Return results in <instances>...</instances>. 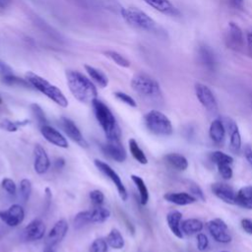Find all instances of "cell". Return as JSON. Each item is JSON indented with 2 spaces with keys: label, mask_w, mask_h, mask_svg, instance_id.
Segmentation results:
<instances>
[{
  "label": "cell",
  "mask_w": 252,
  "mask_h": 252,
  "mask_svg": "<svg viewBox=\"0 0 252 252\" xmlns=\"http://www.w3.org/2000/svg\"><path fill=\"white\" fill-rule=\"evenodd\" d=\"M68 229L69 224L67 220H65L64 219L57 220L46 235L45 247H53L59 242H61L63 238L66 236Z\"/></svg>",
  "instance_id": "obj_11"
},
{
  "label": "cell",
  "mask_w": 252,
  "mask_h": 252,
  "mask_svg": "<svg viewBox=\"0 0 252 252\" xmlns=\"http://www.w3.org/2000/svg\"><path fill=\"white\" fill-rule=\"evenodd\" d=\"M190 192L191 194L198 200H202V201H205V195L201 189V187L198 185V184H191L190 185Z\"/></svg>",
  "instance_id": "obj_46"
},
{
  "label": "cell",
  "mask_w": 252,
  "mask_h": 252,
  "mask_svg": "<svg viewBox=\"0 0 252 252\" xmlns=\"http://www.w3.org/2000/svg\"><path fill=\"white\" fill-rule=\"evenodd\" d=\"M108 245L105 238L99 237L94 239L90 247V252H107Z\"/></svg>",
  "instance_id": "obj_39"
},
{
  "label": "cell",
  "mask_w": 252,
  "mask_h": 252,
  "mask_svg": "<svg viewBox=\"0 0 252 252\" xmlns=\"http://www.w3.org/2000/svg\"><path fill=\"white\" fill-rule=\"evenodd\" d=\"M1 103H2V97L0 96V104H1Z\"/></svg>",
  "instance_id": "obj_55"
},
{
  "label": "cell",
  "mask_w": 252,
  "mask_h": 252,
  "mask_svg": "<svg viewBox=\"0 0 252 252\" xmlns=\"http://www.w3.org/2000/svg\"><path fill=\"white\" fill-rule=\"evenodd\" d=\"M240 225L242 229L249 235H252V220L250 219H242L240 221Z\"/></svg>",
  "instance_id": "obj_47"
},
{
  "label": "cell",
  "mask_w": 252,
  "mask_h": 252,
  "mask_svg": "<svg viewBox=\"0 0 252 252\" xmlns=\"http://www.w3.org/2000/svg\"><path fill=\"white\" fill-rule=\"evenodd\" d=\"M114 95L118 100L122 101L123 103H125V104H127L131 107H136L137 106V103H136L135 99L132 96H130L129 94L123 93V92H116V93H114Z\"/></svg>",
  "instance_id": "obj_42"
},
{
  "label": "cell",
  "mask_w": 252,
  "mask_h": 252,
  "mask_svg": "<svg viewBox=\"0 0 252 252\" xmlns=\"http://www.w3.org/2000/svg\"><path fill=\"white\" fill-rule=\"evenodd\" d=\"M26 80L29 82V84L36 89L38 92L46 95L48 98H50L53 102H55L57 105L61 107H67L68 106V99L64 95V94L61 92L59 88L49 83L44 78L40 77L39 75L33 73V72H27L26 73Z\"/></svg>",
  "instance_id": "obj_3"
},
{
  "label": "cell",
  "mask_w": 252,
  "mask_h": 252,
  "mask_svg": "<svg viewBox=\"0 0 252 252\" xmlns=\"http://www.w3.org/2000/svg\"><path fill=\"white\" fill-rule=\"evenodd\" d=\"M209 247V239L205 233L197 234V248L199 251H205Z\"/></svg>",
  "instance_id": "obj_45"
},
{
  "label": "cell",
  "mask_w": 252,
  "mask_h": 252,
  "mask_svg": "<svg viewBox=\"0 0 252 252\" xmlns=\"http://www.w3.org/2000/svg\"><path fill=\"white\" fill-rule=\"evenodd\" d=\"M204 228V223L198 219H186L181 221V230L183 234L193 235L198 234Z\"/></svg>",
  "instance_id": "obj_27"
},
{
  "label": "cell",
  "mask_w": 252,
  "mask_h": 252,
  "mask_svg": "<svg viewBox=\"0 0 252 252\" xmlns=\"http://www.w3.org/2000/svg\"><path fill=\"white\" fill-rule=\"evenodd\" d=\"M0 78L2 83L8 86H23V87L31 86L26 79H21L15 76L11 68L8 65H6L4 62H0Z\"/></svg>",
  "instance_id": "obj_20"
},
{
  "label": "cell",
  "mask_w": 252,
  "mask_h": 252,
  "mask_svg": "<svg viewBox=\"0 0 252 252\" xmlns=\"http://www.w3.org/2000/svg\"><path fill=\"white\" fill-rule=\"evenodd\" d=\"M50 167V160L44 148L39 144L33 148V169L37 174H44Z\"/></svg>",
  "instance_id": "obj_14"
},
{
  "label": "cell",
  "mask_w": 252,
  "mask_h": 252,
  "mask_svg": "<svg viewBox=\"0 0 252 252\" xmlns=\"http://www.w3.org/2000/svg\"><path fill=\"white\" fill-rule=\"evenodd\" d=\"M60 124H61V127H62L63 131L65 132V134L72 141H74L75 143H77L79 146H81L83 148L88 147V143H87L86 139L84 138L83 134L81 133L80 129L77 127V125L75 124L74 121H72L71 119H69L67 117H61Z\"/></svg>",
  "instance_id": "obj_13"
},
{
  "label": "cell",
  "mask_w": 252,
  "mask_h": 252,
  "mask_svg": "<svg viewBox=\"0 0 252 252\" xmlns=\"http://www.w3.org/2000/svg\"><path fill=\"white\" fill-rule=\"evenodd\" d=\"M110 217V211L109 209L102 207V206H96L94 210H91V222L92 223H101L104 222L106 220H108Z\"/></svg>",
  "instance_id": "obj_33"
},
{
  "label": "cell",
  "mask_w": 252,
  "mask_h": 252,
  "mask_svg": "<svg viewBox=\"0 0 252 252\" xmlns=\"http://www.w3.org/2000/svg\"><path fill=\"white\" fill-rule=\"evenodd\" d=\"M210 159L212 162H214L216 165L219 164H223V163H228L232 164L233 162V158L223 152L220 151H215L210 154Z\"/></svg>",
  "instance_id": "obj_34"
},
{
  "label": "cell",
  "mask_w": 252,
  "mask_h": 252,
  "mask_svg": "<svg viewBox=\"0 0 252 252\" xmlns=\"http://www.w3.org/2000/svg\"><path fill=\"white\" fill-rule=\"evenodd\" d=\"M224 42L227 48L235 51H240L244 46V36L240 27L230 22L227 26V30L224 34Z\"/></svg>",
  "instance_id": "obj_10"
},
{
  "label": "cell",
  "mask_w": 252,
  "mask_h": 252,
  "mask_svg": "<svg viewBox=\"0 0 252 252\" xmlns=\"http://www.w3.org/2000/svg\"><path fill=\"white\" fill-rule=\"evenodd\" d=\"M26 239L30 241H36L43 238L45 234V224L40 219L32 220L24 229Z\"/></svg>",
  "instance_id": "obj_18"
},
{
  "label": "cell",
  "mask_w": 252,
  "mask_h": 252,
  "mask_svg": "<svg viewBox=\"0 0 252 252\" xmlns=\"http://www.w3.org/2000/svg\"><path fill=\"white\" fill-rule=\"evenodd\" d=\"M1 186H2V188H3L8 194H10V195H15V194L17 193V190H18L17 185H16L15 181L12 180V179L9 178V177H5V178L2 179V181H1Z\"/></svg>",
  "instance_id": "obj_41"
},
{
  "label": "cell",
  "mask_w": 252,
  "mask_h": 252,
  "mask_svg": "<svg viewBox=\"0 0 252 252\" xmlns=\"http://www.w3.org/2000/svg\"><path fill=\"white\" fill-rule=\"evenodd\" d=\"M85 70L87 71L90 78L100 88H105L108 85V78L107 76L100 70L91 66V65H85Z\"/></svg>",
  "instance_id": "obj_28"
},
{
  "label": "cell",
  "mask_w": 252,
  "mask_h": 252,
  "mask_svg": "<svg viewBox=\"0 0 252 252\" xmlns=\"http://www.w3.org/2000/svg\"><path fill=\"white\" fill-rule=\"evenodd\" d=\"M92 106L94 116L102 128L107 141L119 142L121 138V130L109 107L98 98L92 101Z\"/></svg>",
  "instance_id": "obj_2"
},
{
  "label": "cell",
  "mask_w": 252,
  "mask_h": 252,
  "mask_svg": "<svg viewBox=\"0 0 252 252\" xmlns=\"http://www.w3.org/2000/svg\"><path fill=\"white\" fill-rule=\"evenodd\" d=\"M247 45H248V49L252 55V28L247 32Z\"/></svg>",
  "instance_id": "obj_49"
},
{
  "label": "cell",
  "mask_w": 252,
  "mask_h": 252,
  "mask_svg": "<svg viewBox=\"0 0 252 252\" xmlns=\"http://www.w3.org/2000/svg\"><path fill=\"white\" fill-rule=\"evenodd\" d=\"M25 219L24 208L19 204L10 206L5 211H0V220L7 225L15 227L23 222Z\"/></svg>",
  "instance_id": "obj_12"
},
{
  "label": "cell",
  "mask_w": 252,
  "mask_h": 252,
  "mask_svg": "<svg viewBox=\"0 0 252 252\" xmlns=\"http://www.w3.org/2000/svg\"><path fill=\"white\" fill-rule=\"evenodd\" d=\"M32 182L30 179L23 178L20 181L18 190H19L20 196L24 202H27L29 200L31 193H32Z\"/></svg>",
  "instance_id": "obj_35"
},
{
  "label": "cell",
  "mask_w": 252,
  "mask_h": 252,
  "mask_svg": "<svg viewBox=\"0 0 252 252\" xmlns=\"http://www.w3.org/2000/svg\"><path fill=\"white\" fill-rule=\"evenodd\" d=\"M194 90L198 100L209 112L214 113L218 111V101L208 86L202 83H196Z\"/></svg>",
  "instance_id": "obj_9"
},
{
  "label": "cell",
  "mask_w": 252,
  "mask_h": 252,
  "mask_svg": "<svg viewBox=\"0 0 252 252\" xmlns=\"http://www.w3.org/2000/svg\"><path fill=\"white\" fill-rule=\"evenodd\" d=\"M89 197L92 201V203L96 207V206H101L103 201H104V194L100 190H93L90 192Z\"/></svg>",
  "instance_id": "obj_43"
},
{
  "label": "cell",
  "mask_w": 252,
  "mask_h": 252,
  "mask_svg": "<svg viewBox=\"0 0 252 252\" xmlns=\"http://www.w3.org/2000/svg\"><path fill=\"white\" fill-rule=\"evenodd\" d=\"M77 4L81 5V6H86V0H74Z\"/></svg>",
  "instance_id": "obj_53"
},
{
  "label": "cell",
  "mask_w": 252,
  "mask_h": 252,
  "mask_svg": "<svg viewBox=\"0 0 252 252\" xmlns=\"http://www.w3.org/2000/svg\"><path fill=\"white\" fill-rule=\"evenodd\" d=\"M221 120L223 121L225 130L229 134L230 149L234 152L240 151V149H241V135H240L237 124L230 118H223Z\"/></svg>",
  "instance_id": "obj_19"
},
{
  "label": "cell",
  "mask_w": 252,
  "mask_h": 252,
  "mask_svg": "<svg viewBox=\"0 0 252 252\" xmlns=\"http://www.w3.org/2000/svg\"><path fill=\"white\" fill-rule=\"evenodd\" d=\"M31 108H32V111L35 119L37 120V122L40 126L47 124V119H46V116L44 114V111L42 110V108L38 104L32 103L31 105Z\"/></svg>",
  "instance_id": "obj_40"
},
{
  "label": "cell",
  "mask_w": 252,
  "mask_h": 252,
  "mask_svg": "<svg viewBox=\"0 0 252 252\" xmlns=\"http://www.w3.org/2000/svg\"><path fill=\"white\" fill-rule=\"evenodd\" d=\"M243 155L249 163V165L252 167V147L249 145H246L243 149Z\"/></svg>",
  "instance_id": "obj_48"
},
{
  "label": "cell",
  "mask_w": 252,
  "mask_h": 252,
  "mask_svg": "<svg viewBox=\"0 0 252 252\" xmlns=\"http://www.w3.org/2000/svg\"><path fill=\"white\" fill-rule=\"evenodd\" d=\"M40 133L43 136V138L49 142L50 144L62 148V149H67L68 148V141L67 139L54 127L45 124L40 126Z\"/></svg>",
  "instance_id": "obj_15"
},
{
  "label": "cell",
  "mask_w": 252,
  "mask_h": 252,
  "mask_svg": "<svg viewBox=\"0 0 252 252\" xmlns=\"http://www.w3.org/2000/svg\"><path fill=\"white\" fill-rule=\"evenodd\" d=\"M123 19L131 26L144 31H152L156 27L155 21L144 11L136 7H127L121 9Z\"/></svg>",
  "instance_id": "obj_5"
},
{
  "label": "cell",
  "mask_w": 252,
  "mask_h": 252,
  "mask_svg": "<svg viewBox=\"0 0 252 252\" xmlns=\"http://www.w3.org/2000/svg\"><path fill=\"white\" fill-rule=\"evenodd\" d=\"M132 89L144 96H156L160 94L158 83L147 74H136L131 80Z\"/></svg>",
  "instance_id": "obj_6"
},
{
  "label": "cell",
  "mask_w": 252,
  "mask_h": 252,
  "mask_svg": "<svg viewBox=\"0 0 252 252\" xmlns=\"http://www.w3.org/2000/svg\"><path fill=\"white\" fill-rule=\"evenodd\" d=\"M107 245L115 250H120L125 245V240L121 234V232L117 228H111L109 233L105 238Z\"/></svg>",
  "instance_id": "obj_29"
},
{
  "label": "cell",
  "mask_w": 252,
  "mask_h": 252,
  "mask_svg": "<svg viewBox=\"0 0 252 252\" xmlns=\"http://www.w3.org/2000/svg\"><path fill=\"white\" fill-rule=\"evenodd\" d=\"M198 54H199L200 62L207 69H210V70L214 69L215 64H216L215 56H214V53L212 52V50L208 46H201L198 50Z\"/></svg>",
  "instance_id": "obj_31"
},
{
  "label": "cell",
  "mask_w": 252,
  "mask_h": 252,
  "mask_svg": "<svg viewBox=\"0 0 252 252\" xmlns=\"http://www.w3.org/2000/svg\"><path fill=\"white\" fill-rule=\"evenodd\" d=\"M94 162L95 167L114 184L121 200L126 201L128 198V193H127V190H126L120 176L118 175V173L109 164H107L106 162H104L100 159L96 158V159H94Z\"/></svg>",
  "instance_id": "obj_7"
},
{
  "label": "cell",
  "mask_w": 252,
  "mask_h": 252,
  "mask_svg": "<svg viewBox=\"0 0 252 252\" xmlns=\"http://www.w3.org/2000/svg\"><path fill=\"white\" fill-rule=\"evenodd\" d=\"M87 223H92L91 222V210L89 211H82L78 213L75 218H74V226L76 228H80Z\"/></svg>",
  "instance_id": "obj_37"
},
{
  "label": "cell",
  "mask_w": 252,
  "mask_h": 252,
  "mask_svg": "<svg viewBox=\"0 0 252 252\" xmlns=\"http://www.w3.org/2000/svg\"><path fill=\"white\" fill-rule=\"evenodd\" d=\"M147 129L158 136H170L173 133V126L169 118L162 112L153 109L144 116Z\"/></svg>",
  "instance_id": "obj_4"
},
{
  "label": "cell",
  "mask_w": 252,
  "mask_h": 252,
  "mask_svg": "<svg viewBox=\"0 0 252 252\" xmlns=\"http://www.w3.org/2000/svg\"><path fill=\"white\" fill-rule=\"evenodd\" d=\"M220 252H228V251H225V250H224V251H220Z\"/></svg>",
  "instance_id": "obj_56"
},
{
  "label": "cell",
  "mask_w": 252,
  "mask_h": 252,
  "mask_svg": "<svg viewBox=\"0 0 252 252\" xmlns=\"http://www.w3.org/2000/svg\"><path fill=\"white\" fill-rule=\"evenodd\" d=\"M101 151L106 157L117 162H123L127 158L126 151L124 147L121 145L120 141H107L106 144L101 145Z\"/></svg>",
  "instance_id": "obj_17"
},
{
  "label": "cell",
  "mask_w": 252,
  "mask_h": 252,
  "mask_svg": "<svg viewBox=\"0 0 252 252\" xmlns=\"http://www.w3.org/2000/svg\"><path fill=\"white\" fill-rule=\"evenodd\" d=\"M131 179L132 181L134 182L138 192H139V197H140V203L141 205L145 206L147 205L148 201H149V190H148V187L145 183V181L143 180L142 177L136 175V174H132L131 175Z\"/></svg>",
  "instance_id": "obj_30"
},
{
  "label": "cell",
  "mask_w": 252,
  "mask_h": 252,
  "mask_svg": "<svg viewBox=\"0 0 252 252\" xmlns=\"http://www.w3.org/2000/svg\"><path fill=\"white\" fill-rule=\"evenodd\" d=\"M217 167H218V171H219L220 175L223 179H230L232 177L233 171H232V168H231V164L223 163V164L217 165Z\"/></svg>",
  "instance_id": "obj_44"
},
{
  "label": "cell",
  "mask_w": 252,
  "mask_h": 252,
  "mask_svg": "<svg viewBox=\"0 0 252 252\" xmlns=\"http://www.w3.org/2000/svg\"><path fill=\"white\" fill-rule=\"evenodd\" d=\"M128 146H129V151L132 155V157L141 164H147L148 163V158L145 155V153L143 152V150L140 148L139 144L137 143V141L133 138H131L128 141Z\"/></svg>",
  "instance_id": "obj_32"
},
{
  "label": "cell",
  "mask_w": 252,
  "mask_h": 252,
  "mask_svg": "<svg viewBox=\"0 0 252 252\" xmlns=\"http://www.w3.org/2000/svg\"><path fill=\"white\" fill-rule=\"evenodd\" d=\"M232 7L236 9H242L244 5V0H229Z\"/></svg>",
  "instance_id": "obj_50"
},
{
  "label": "cell",
  "mask_w": 252,
  "mask_h": 252,
  "mask_svg": "<svg viewBox=\"0 0 252 252\" xmlns=\"http://www.w3.org/2000/svg\"><path fill=\"white\" fill-rule=\"evenodd\" d=\"M12 3V0H0V8H6Z\"/></svg>",
  "instance_id": "obj_52"
},
{
  "label": "cell",
  "mask_w": 252,
  "mask_h": 252,
  "mask_svg": "<svg viewBox=\"0 0 252 252\" xmlns=\"http://www.w3.org/2000/svg\"><path fill=\"white\" fill-rule=\"evenodd\" d=\"M66 81L73 96L83 103H89L97 98L94 84L85 75L76 70L66 71Z\"/></svg>",
  "instance_id": "obj_1"
},
{
  "label": "cell",
  "mask_w": 252,
  "mask_h": 252,
  "mask_svg": "<svg viewBox=\"0 0 252 252\" xmlns=\"http://www.w3.org/2000/svg\"><path fill=\"white\" fill-rule=\"evenodd\" d=\"M44 252H55V251L52 249V247H45Z\"/></svg>",
  "instance_id": "obj_54"
},
{
  "label": "cell",
  "mask_w": 252,
  "mask_h": 252,
  "mask_svg": "<svg viewBox=\"0 0 252 252\" xmlns=\"http://www.w3.org/2000/svg\"><path fill=\"white\" fill-rule=\"evenodd\" d=\"M164 160L176 170H186L189 165L188 159L183 155H180L178 153H169L165 155Z\"/></svg>",
  "instance_id": "obj_26"
},
{
  "label": "cell",
  "mask_w": 252,
  "mask_h": 252,
  "mask_svg": "<svg viewBox=\"0 0 252 252\" xmlns=\"http://www.w3.org/2000/svg\"><path fill=\"white\" fill-rule=\"evenodd\" d=\"M211 190L213 194L222 202L230 205L235 204L236 192L228 184L222 182H216L211 185Z\"/></svg>",
  "instance_id": "obj_16"
},
{
  "label": "cell",
  "mask_w": 252,
  "mask_h": 252,
  "mask_svg": "<svg viewBox=\"0 0 252 252\" xmlns=\"http://www.w3.org/2000/svg\"><path fill=\"white\" fill-rule=\"evenodd\" d=\"M163 199L177 206L191 205L197 201L192 194L187 192H168L163 195Z\"/></svg>",
  "instance_id": "obj_21"
},
{
  "label": "cell",
  "mask_w": 252,
  "mask_h": 252,
  "mask_svg": "<svg viewBox=\"0 0 252 252\" xmlns=\"http://www.w3.org/2000/svg\"><path fill=\"white\" fill-rule=\"evenodd\" d=\"M225 127L223 124V121L220 118H217L212 121L210 128H209V135L211 140L217 144L220 145L223 143L225 138Z\"/></svg>",
  "instance_id": "obj_22"
},
{
  "label": "cell",
  "mask_w": 252,
  "mask_h": 252,
  "mask_svg": "<svg viewBox=\"0 0 252 252\" xmlns=\"http://www.w3.org/2000/svg\"><path fill=\"white\" fill-rule=\"evenodd\" d=\"M251 107H252V102H251Z\"/></svg>",
  "instance_id": "obj_57"
},
{
  "label": "cell",
  "mask_w": 252,
  "mask_h": 252,
  "mask_svg": "<svg viewBox=\"0 0 252 252\" xmlns=\"http://www.w3.org/2000/svg\"><path fill=\"white\" fill-rule=\"evenodd\" d=\"M145 3L153 7L155 10L169 16H176L179 14L178 10L173 6L169 0H143Z\"/></svg>",
  "instance_id": "obj_24"
},
{
  "label": "cell",
  "mask_w": 252,
  "mask_h": 252,
  "mask_svg": "<svg viewBox=\"0 0 252 252\" xmlns=\"http://www.w3.org/2000/svg\"><path fill=\"white\" fill-rule=\"evenodd\" d=\"M29 124V120H25V121H11L8 119H4L1 122V127L3 129H5L8 132H16L19 127L21 126H25Z\"/></svg>",
  "instance_id": "obj_38"
},
{
  "label": "cell",
  "mask_w": 252,
  "mask_h": 252,
  "mask_svg": "<svg viewBox=\"0 0 252 252\" xmlns=\"http://www.w3.org/2000/svg\"><path fill=\"white\" fill-rule=\"evenodd\" d=\"M54 165H55V168H56V169H61V168L65 165V160H64V158H57V159L55 160V162H54Z\"/></svg>",
  "instance_id": "obj_51"
},
{
  "label": "cell",
  "mask_w": 252,
  "mask_h": 252,
  "mask_svg": "<svg viewBox=\"0 0 252 252\" xmlns=\"http://www.w3.org/2000/svg\"><path fill=\"white\" fill-rule=\"evenodd\" d=\"M235 204L244 209L252 210V185L243 186L236 192Z\"/></svg>",
  "instance_id": "obj_25"
},
{
  "label": "cell",
  "mask_w": 252,
  "mask_h": 252,
  "mask_svg": "<svg viewBox=\"0 0 252 252\" xmlns=\"http://www.w3.org/2000/svg\"><path fill=\"white\" fill-rule=\"evenodd\" d=\"M104 55L106 57H108L111 61H113L115 64H117L118 66H121V67H129L130 66V62L129 60H127L123 55L119 54L118 52L116 51H113V50H107L104 52Z\"/></svg>",
  "instance_id": "obj_36"
},
{
  "label": "cell",
  "mask_w": 252,
  "mask_h": 252,
  "mask_svg": "<svg viewBox=\"0 0 252 252\" xmlns=\"http://www.w3.org/2000/svg\"><path fill=\"white\" fill-rule=\"evenodd\" d=\"M206 226L211 236L217 242L226 244L231 241L232 237H231V234L229 233L228 226L221 219L211 220L207 222Z\"/></svg>",
  "instance_id": "obj_8"
},
{
  "label": "cell",
  "mask_w": 252,
  "mask_h": 252,
  "mask_svg": "<svg viewBox=\"0 0 252 252\" xmlns=\"http://www.w3.org/2000/svg\"><path fill=\"white\" fill-rule=\"evenodd\" d=\"M181 220H182V214L176 210L170 211L166 216L167 225H168L170 231L177 238L183 237V232L181 230V221H182Z\"/></svg>",
  "instance_id": "obj_23"
}]
</instances>
